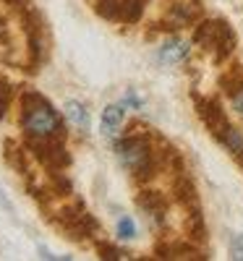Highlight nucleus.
I'll list each match as a JSON object with an SVG mask.
<instances>
[{
    "label": "nucleus",
    "instance_id": "nucleus-9",
    "mask_svg": "<svg viewBox=\"0 0 243 261\" xmlns=\"http://www.w3.org/2000/svg\"><path fill=\"white\" fill-rule=\"evenodd\" d=\"M233 105H235V110L243 115V89H240V92H235V97H233Z\"/></svg>",
    "mask_w": 243,
    "mask_h": 261
},
{
    "label": "nucleus",
    "instance_id": "nucleus-5",
    "mask_svg": "<svg viewBox=\"0 0 243 261\" xmlns=\"http://www.w3.org/2000/svg\"><path fill=\"white\" fill-rule=\"evenodd\" d=\"M186 55H188V45L181 42V39L167 42V45H162V50H160V60L162 63H181Z\"/></svg>",
    "mask_w": 243,
    "mask_h": 261
},
{
    "label": "nucleus",
    "instance_id": "nucleus-2",
    "mask_svg": "<svg viewBox=\"0 0 243 261\" xmlns=\"http://www.w3.org/2000/svg\"><path fill=\"white\" fill-rule=\"evenodd\" d=\"M118 157L131 172H136V175H144V172L149 170V146L141 139L120 141L118 144Z\"/></svg>",
    "mask_w": 243,
    "mask_h": 261
},
{
    "label": "nucleus",
    "instance_id": "nucleus-1",
    "mask_svg": "<svg viewBox=\"0 0 243 261\" xmlns=\"http://www.w3.org/2000/svg\"><path fill=\"white\" fill-rule=\"evenodd\" d=\"M21 123L24 130L32 136L47 139L60 130V118L58 113L50 107V102H45L39 94H27L24 99V113H21Z\"/></svg>",
    "mask_w": 243,
    "mask_h": 261
},
{
    "label": "nucleus",
    "instance_id": "nucleus-3",
    "mask_svg": "<svg viewBox=\"0 0 243 261\" xmlns=\"http://www.w3.org/2000/svg\"><path fill=\"white\" fill-rule=\"evenodd\" d=\"M123 123V107L120 105H107L105 107V113H102V136H115V130L120 128Z\"/></svg>",
    "mask_w": 243,
    "mask_h": 261
},
{
    "label": "nucleus",
    "instance_id": "nucleus-4",
    "mask_svg": "<svg viewBox=\"0 0 243 261\" xmlns=\"http://www.w3.org/2000/svg\"><path fill=\"white\" fill-rule=\"evenodd\" d=\"M65 118L71 120V125L76 128V130H89V113H86V107L81 105V102H68L65 105Z\"/></svg>",
    "mask_w": 243,
    "mask_h": 261
},
{
    "label": "nucleus",
    "instance_id": "nucleus-6",
    "mask_svg": "<svg viewBox=\"0 0 243 261\" xmlns=\"http://www.w3.org/2000/svg\"><path fill=\"white\" fill-rule=\"evenodd\" d=\"M118 235L123 238V241H131V238L136 235V225L131 217H120V222H118Z\"/></svg>",
    "mask_w": 243,
    "mask_h": 261
},
{
    "label": "nucleus",
    "instance_id": "nucleus-8",
    "mask_svg": "<svg viewBox=\"0 0 243 261\" xmlns=\"http://www.w3.org/2000/svg\"><path fill=\"white\" fill-rule=\"evenodd\" d=\"M8 97H11V89L6 81H0V118L6 115V107H8Z\"/></svg>",
    "mask_w": 243,
    "mask_h": 261
},
{
    "label": "nucleus",
    "instance_id": "nucleus-7",
    "mask_svg": "<svg viewBox=\"0 0 243 261\" xmlns=\"http://www.w3.org/2000/svg\"><path fill=\"white\" fill-rule=\"evenodd\" d=\"M230 256L233 258H243V235H233L230 238Z\"/></svg>",
    "mask_w": 243,
    "mask_h": 261
}]
</instances>
